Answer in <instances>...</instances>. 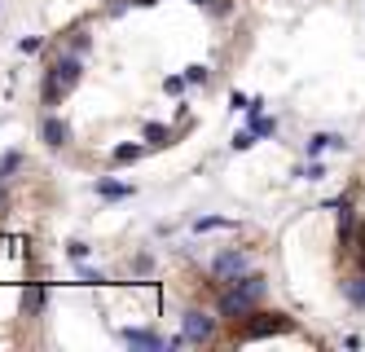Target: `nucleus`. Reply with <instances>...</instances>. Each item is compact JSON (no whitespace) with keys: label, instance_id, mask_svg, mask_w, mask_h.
Wrapping results in <instances>:
<instances>
[{"label":"nucleus","instance_id":"12","mask_svg":"<svg viewBox=\"0 0 365 352\" xmlns=\"http://www.w3.org/2000/svg\"><path fill=\"white\" fill-rule=\"evenodd\" d=\"M18 167H22V154H18V150H9L5 159H0V180H9V176L18 172Z\"/></svg>","mask_w":365,"mask_h":352},{"label":"nucleus","instance_id":"5","mask_svg":"<svg viewBox=\"0 0 365 352\" xmlns=\"http://www.w3.org/2000/svg\"><path fill=\"white\" fill-rule=\"evenodd\" d=\"M247 269H251V264H247L242 251H221V256L212 260V277H221V282H238Z\"/></svg>","mask_w":365,"mask_h":352},{"label":"nucleus","instance_id":"16","mask_svg":"<svg viewBox=\"0 0 365 352\" xmlns=\"http://www.w3.org/2000/svg\"><path fill=\"white\" fill-rule=\"evenodd\" d=\"M207 75H212V71H207L203 62H194V66H185V80H189V84H207Z\"/></svg>","mask_w":365,"mask_h":352},{"label":"nucleus","instance_id":"14","mask_svg":"<svg viewBox=\"0 0 365 352\" xmlns=\"http://www.w3.org/2000/svg\"><path fill=\"white\" fill-rule=\"evenodd\" d=\"M145 141H150V145H163L167 141V128L163 124H145Z\"/></svg>","mask_w":365,"mask_h":352},{"label":"nucleus","instance_id":"3","mask_svg":"<svg viewBox=\"0 0 365 352\" xmlns=\"http://www.w3.org/2000/svg\"><path fill=\"white\" fill-rule=\"evenodd\" d=\"M180 335H185L189 344H212V339H216V317H207V313L189 308L185 317H180Z\"/></svg>","mask_w":365,"mask_h":352},{"label":"nucleus","instance_id":"7","mask_svg":"<svg viewBox=\"0 0 365 352\" xmlns=\"http://www.w3.org/2000/svg\"><path fill=\"white\" fill-rule=\"evenodd\" d=\"M119 339H124L128 348H150V352H159V348H167V344H163V339L154 335V331H132V326H128V331H119Z\"/></svg>","mask_w":365,"mask_h":352},{"label":"nucleus","instance_id":"25","mask_svg":"<svg viewBox=\"0 0 365 352\" xmlns=\"http://www.w3.org/2000/svg\"><path fill=\"white\" fill-rule=\"evenodd\" d=\"M0 207H5V180H0Z\"/></svg>","mask_w":365,"mask_h":352},{"label":"nucleus","instance_id":"22","mask_svg":"<svg viewBox=\"0 0 365 352\" xmlns=\"http://www.w3.org/2000/svg\"><path fill=\"white\" fill-rule=\"evenodd\" d=\"M66 251H71V260H75V264H79L84 256H88V247H84V242H71V247H66Z\"/></svg>","mask_w":365,"mask_h":352},{"label":"nucleus","instance_id":"15","mask_svg":"<svg viewBox=\"0 0 365 352\" xmlns=\"http://www.w3.org/2000/svg\"><path fill=\"white\" fill-rule=\"evenodd\" d=\"M132 159H141V145H119L115 150V163H132Z\"/></svg>","mask_w":365,"mask_h":352},{"label":"nucleus","instance_id":"6","mask_svg":"<svg viewBox=\"0 0 365 352\" xmlns=\"http://www.w3.org/2000/svg\"><path fill=\"white\" fill-rule=\"evenodd\" d=\"M40 137H44V145H53V150H62V145L71 141V128L62 124L57 115H44L40 119Z\"/></svg>","mask_w":365,"mask_h":352},{"label":"nucleus","instance_id":"11","mask_svg":"<svg viewBox=\"0 0 365 352\" xmlns=\"http://www.w3.org/2000/svg\"><path fill=\"white\" fill-rule=\"evenodd\" d=\"M97 194H102V198H128L132 185H119V180H97Z\"/></svg>","mask_w":365,"mask_h":352},{"label":"nucleus","instance_id":"20","mask_svg":"<svg viewBox=\"0 0 365 352\" xmlns=\"http://www.w3.org/2000/svg\"><path fill=\"white\" fill-rule=\"evenodd\" d=\"M40 48V35H27V40H18V53H35Z\"/></svg>","mask_w":365,"mask_h":352},{"label":"nucleus","instance_id":"1","mask_svg":"<svg viewBox=\"0 0 365 352\" xmlns=\"http://www.w3.org/2000/svg\"><path fill=\"white\" fill-rule=\"evenodd\" d=\"M79 71H84V62H79L75 48H71V53H57L53 66H48V75H44V106L62 102V97L79 84Z\"/></svg>","mask_w":365,"mask_h":352},{"label":"nucleus","instance_id":"2","mask_svg":"<svg viewBox=\"0 0 365 352\" xmlns=\"http://www.w3.org/2000/svg\"><path fill=\"white\" fill-rule=\"evenodd\" d=\"M295 331V322L286 317V313H247L242 317V339H264V335H290Z\"/></svg>","mask_w":365,"mask_h":352},{"label":"nucleus","instance_id":"9","mask_svg":"<svg viewBox=\"0 0 365 352\" xmlns=\"http://www.w3.org/2000/svg\"><path fill=\"white\" fill-rule=\"evenodd\" d=\"M44 304H48V295H44V286H31V290H27V295H22V308H27V313H31V317H40V313H44Z\"/></svg>","mask_w":365,"mask_h":352},{"label":"nucleus","instance_id":"10","mask_svg":"<svg viewBox=\"0 0 365 352\" xmlns=\"http://www.w3.org/2000/svg\"><path fill=\"white\" fill-rule=\"evenodd\" d=\"M247 115H251V132H255V137H273V132H277V119L260 115V111H247Z\"/></svg>","mask_w":365,"mask_h":352},{"label":"nucleus","instance_id":"17","mask_svg":"<svg viewBox=\"0 0 365 352\" xmlns=\"http://www.w3.org/2000/svg\"><path fill=\"white\" fill-rule=\"evenodd\" d=\"M194 229H198V234H203V229H234V221H216V216H207V221H194Z\"/></svg>","mask_w":365,"mask_h":352},{"label":"nucleus","instance_id":"13","mask_svg":"<svg viewBox=\"0 0 365 352\" xmlns=\"http://www.w3.org/2000/svg\"><path fill=\"white\" fill-rule=\"evenodd\" d=\"M348 299H352V304H365V273L348 282Z\"/></svg>","mask_w":365,"mask_h":352},{"label":"nucleus","instance_id":"21","mask_svg":"<svg viewBox=\"0 0 365 352\" xmlns=\"http://www.w3.org/2000/svg\"><path fill=\"white\" fill-rule=\"evenodd\" d=\"M229 106H234V111H247L251 97H247V93H234V97H229Z\"/></svg>","mask_w":365,"mask_h":352},{"label":"nucleus","instance_id":"23","mask_svg":"<svg viewBox=\"0 0 365 352\" xmlns=\"http://www.w3.org/2000/svg\"><path fill=\"white\" fill-rule=\"evenodd\" d=\"M303 176H308V180H321V176H326V167H321V163H308V172H303Z\"/></svg>","mask_w":365,"mask_h":352},{"label":"nucleus","instance_id":"19","mask_svg":"<svg viewBox=\"0 0 365 352\" xmlns=\"http://www.w3.org/2000/svg\"><path fill=\"white\" fill-rule=\"evenodd\" d=\"M185 84H189L185 75H167V80H163V89H167V93H180V89H185Z\"/></svg>","mask_w":365,"mask_h":352},{"label":"nucleus","instance_id":"18","mask_svg":"<svg viewBox=\"0 0 365 352\" xmlns=\"http://www.w3.org/2000/svg\"><path fill=\"white\" fill-rule=\"evenodd\" d=\"M255 141H260V137H255V132L247 128V132H238V137H234V150H251Z\"/></svg>","mask_w":365,"mask_h":352},{"label":"nucleus","instance_id":"8","mask_svg":"<svg viewBox=\"0 0 365 352\" xmlns=\"http://www.w3.org/2000/svg\"><path fill=\"white\" fill-rule=\"evenodd\" d=\"M321 150H344V137H335V132H317V137L308 141V154L317 159Z\"/></svg>","mask_w":365,"mask_h":352},{"label":"nucleus","instance_id":"4","mask_svg":"<svg viewBox=\"0 0 365 352\" xmlns=\"http://www.w3.org/2000/svg\"><path fill=\"white\" fill-rule=\"evenodd\" d=\"M251 308H255V295H251V290H242V286H229L225 295H221V317H229V322L247 317Z\"/></svg>","mask_w":365,"mask_h":352},{"label":"nucleus","instance_id":"24","mask_svg":"<svg viewBox=\"0 0 365 352\" xmlns=\"http://www.w3.org/2000/svg\"><path fill=\"white\" fill-rule=\"evenodd\" d=\"M212 14H221V18H225V14H229V0H212Z\"/></svg>","mask_w":365,"mask_h":352},{"label":"nucleus","instance_id":"26","mask_svg":"<svg viewBox=\"0 0 365 352\" xmlns=\"http://www.w3.org/2000/svg\"><path fill=\"white\" fill-rule=\"evenodd\" d=\"M194 5H212V0H194Z\"/></svg>","mask_w":365,"mask_h":352}]
</instances>
